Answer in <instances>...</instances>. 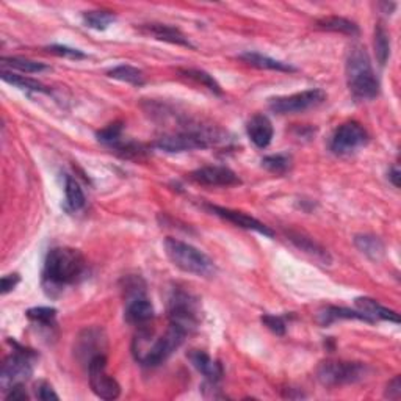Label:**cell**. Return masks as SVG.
<instances>
[{
	"label": "cell",
	"mask_w": 401,
	"mask_h": 401,
	"mask_svg": "<svg viewBox=\"0 0 401 401\" xmlns=\"http://www.w3.org/2000/svg\"><path fill=\"white\" fill-rule=\"evenodd\" d=\"M187 333L181 326L170 323L163 335L154 337V331L141 326L132 343V352L136 362L144 367H157L163 364L186 340Z\"/></svg>",
	"instance_id": "cell-1"
},
{
	"label": "cell",
	"mask_w": 401,
	"mask_h": 401,
	"mask_svg": "<svg viewBox=\"0 0 401 401\" xmlns=\"http://www.w3.org/2000/svg\"><path fill=\"white\" fill-rule=\"evenodd\" d=\"M86 262L83 254L74 248H54L47 253L43 279L49 287L74 284L83 275Z\"/></svg>",
	"instance_id": "cell-2"
},
{
	"label": "cell",
	"mask_w": 401,
	"mask_h": 401,
	"mask_svg": "<svg viewBox=\"0 0 401 401\" xmlns=\"http://www.w3.org/2000/svg\"><path fill=\"white\" fill-rule=\"evenodd\" d=\"M345 69H347V82L352 98L357 101H372L380 94V80L362 46L351 47Z\"/></svg>",
	"instance_id": "cell-3"
},
{
	"label": "cell",
	"mask_w": 401,
	"mask_h": 401,
	"mask_svg": "<svg viewBox=\"0 0 401 401\" xmlns=\"http://www.w3.org/2000/svg\"><path fill=\"white\" fill-rule=\"evenodd\" d=\"M165 251L174 267L190 273V275L212 278L216 273L215 262L207 254L199 251L193 245L182 242V240L168 237L165 240Z\"/></svg>",
	"instance_id": "cell-4"
},
{
	"label": "cell",
	"mask_w": 401,
	"mask_h": 401,
	"mask_svg": "<svg viewBox=\"0 0 401 401\" xmlns=\"http://www.w3.org/2000/svg\"><path fill=\"white\" fill-rule=\"evenodd\" d=\"M368 367L362 362H348V360H325L317 368V378L325 387H339L347 384L362 381Z\"/></svg>",
	"instance_id": "cell-5"
},
{
	"label": "cell",
	"mask_w": 401,
	"mask_h": 401,
	"mask_svg": "<svg viewBox=\"0 0 401 401\" xmlns=\"http://www.w3.org/2000/svg\"><path fill=\"white\" fill-rule=\"evenodd\" d=\"M16 345V350L4 360L2 373H0V384L6 392L11 387L24 384L34 375V360L36 359V352Z\"/></svg>",
	"instance_id": "cell-6"
},
{
	"label": "cell",
	"mask_w": 401,
	"mask_h": 401,
	"mask_svg": "<svg viewBox=\"0 0 401 401\" xmlns=\"http://www.w3.org/2000/svg\"><path fill=\"white\" fill-rule=\"evenodd\" d=\"M168 317H170V323L181 326L186 333L196 330L200 320L198 300L193 295L178 288L168 301Z\"/></svg>",
	"instance_id": "cell-7"
},
{
	"label": "cell",
	"mask_w": 401,
	"mask_h": 401,
	"mask_svg": "<svg viewBox=\"0 0 401 401\" xmlns=\"http://www.w3.org/2000/svg\"><path fill=\"white\" fill-rule=\"evenodd\" d=\"M326 93L320 88L314 90H306L290 96H280V98H273L268 102V107L273 113L278 115H295L303 113L310 108H315L326 101Z\"/></svg>",
	"instance_id": "cell-8"
},
{
	"label": "cell",
	"mask_w": 401,
	"mask_h": 401,
	"mask_svg": "<svg viewBox=\"0 0 401 401\" xmlns=\"http://www.w3.org/2000/svg\"><path fill=\"white\" fill-rule=\"evenodd\" d=\"M88 378L90 386L96 395L102 400H116L121 395V386L113 376L107 375V357L99 355L90 360L88 364Z\"/></svg>",
	"instance_id": "cell-9"
},
{
	"label": "cell",
	"mask_w": 401,
	"mask_h": 401,
	"mask_svg": "<svg viewBox=\"0 0 401 401\" xmlns=\"http://www.w3.org/2000/svg\"><path fill=\"white\" fill-rule=\"evenodd\" d=\"M367 141L368 133L364 127L356 121H348L337 127L331 136L330 148L337 156H348L359 148L365 146Z\"/></svg>",
	"instance_id": "cell-10"
},
{
	"label": "cell",
	"mask_w": 401,
	"mask_h": 401,
	"mask_svg": "<svg viewBox=\"0 0 401 401\" xmlns=\"http://www.w3.org/2000/svg\"><path fill=\"white\" fill-rule=\"evenodd\" d=\"M212 136L203 131H187L158 138L156 146L166 152H187L195 149H205L210 146Z\"/></svg>",
	"instance_id": "cell-11"
},
{
	"label": "cell",
	"mask_w": 401,
	"mask_h": 401,
	"mask_svg": "<svg viewBox=\"0 0 401 401\" xmlns=\"http://www.w3.org/2000/svg\"><path fill=\"white\" fill-rule=\"evenodd\" d=\"M76 356L83 364H90V360L99 355H106L107 351V335L102 328H86L78 334L76 340Z\"/></svg>",
	"instance_id": "cell-12"
},
{
	"label": "cell",
	"mask_w": 401,
	"mask_h": 401,
	"mask_svg": "<svg viewBox=\"0 0 401 401\" xmlns=\"http://www.w3.org/2000/svg\"><path fill=\"white\" fill-rule=\"evenodd\" d=\"M190 179L207 187H234L240 186L238 176L226 166H204L190 174Z\"/></svg>",
	"instance_id": "cell-13"
},
{
	"label": "cell",
	"mask_w": 401,
	"mask_h": 401,
	"mask_svg": "<svg viewBox=\"0 0 401 401\" xmlns=\"http://www.w3.org/2000/svg\"><path fill=\"white\" fill-rule=\"evenodd\" d=\"M207 207L210 208V212H213L216 216H220V218L232 223L237 228H243V229H248V230H255V232H259V234L270 237V238L275 237V232H273L268 226H265L263 223H260L259 220L253 218L251 215H246V213L238 212V210H232V208L218 207V205H207Z\"/></svg>",
	"instance_id": "cell-14"
},
{
	"label": "cell",
	"mask_w": 401,
	"mask_h": 401,
	"mask_svg": "<svg viewBox=\"0 0 401 401\" xmlns=\"http://www.w3.org/2000/svg\"><path fill=\"white\" fill-rule=\"evenodd\" d=\"M124 318L127 323L133 326H148L154 320V306L146 298V295L127 300Z\"/></svg>",
	"instance_id": "cell-15"
},
{
	"label": "cell",
	"mask_w": 401,
	"mask_h": 401,
	"mask_svg": "<svg viewBox=\"0 0 401 401\" xmlns=\"http://www.w3.org/2000/svg\"><path fill=\"white\" fill-rule=\"evenodd\" d=\"M188 359H190L191 365H193L200 375H204V378L208 382L218 384L221 381L223 375H224L223 365L218 362V360H213L205 351L191 350L188 352Z\"/></svg>",
	"instance_id": "cell-16"
},
{
	"label": "cell",
	"mask_w": 401,
	"mask_h": 401,
	"mask_svg": "<svg viewBox=\"0 0 401 401\" xmlns=\"http://www.w3.org/2000/svg\"><path fill=\"white\" fill-rule=\"evenodd\" d=\"M246 133L254 143V146L265 149L270 146L275 129H273V124L265 115H254L246 124Z\"/></svg>",
	"instance_id": "cell-17"
},
{
	"label": "cell",
	"mask_w": 401,
	"mask_h": 401,
	"mask_svg": "<svg viewBox=\"0 0 401 401\" xmlns=\"http://www.w3.org/2000/svg\"><path fill=\"white\" fill-rule=\"evenodd\" d=\"M140 31L144 35L158 39V41L178 44L183 47H193V44L188 41V38L183 35L179 29L166 26V24H143Z\"/></svg>",
	"instance_id": "cell-18"
},
{
	"label": "cell",
	"mask_w": 401,
	"mask_h": 401,
	"mask_svg": "<svg viewBox=\"0 0 401 401\" xmlns=\"http://www.w3.org/2000/svg\"><path fill=\"white\" fill-rule=\"evenodd\" d=\"M337 320H360V322L365 323H375L373 320L365 315L364 312L360 310H351L347 308H335V306H330L323 309L322 312H318L317 322L322 326H330Z\"/></svg>",
	"instance_id": "cell-19"
},
{
	"label": "cell",
	"mask_w": 401,
	"mask_h": 401,
	"mask_svg": "<svg viewBox=\"0 0 401 401\" xmlns=\"http://www.w3.org/2000/svg\"><path fill=\"white\" fill-rule=\"evenodd\" d=\"M355 304L360 312H364V314L370 317L373 322H376V320H387V322L400 323V315L397 312L381 306L376 300L367 298V296H360V298H356Z\"/></svg>",
	"instance_id": "cell-20"
},
{
	"label": "cell",
	"mask_w": 401,
	"mask_h": 401,
	"mask_svg": "<svg viewBox=\"0 0 401 401\" xmlns=\"http://www.w3.org/2000/svg\"><path fill=\"white\" fill-rule=\"evenodd\" d=\"M240 60L248 63V65H251L254 68H259V69H268V71H278V72H296L298 71L295 66L288 65V63L270 59V57H267V55H262L258 52H245L240 55Z\"/></svg>",
	"instance_id": "cell-21"
},
{
	"label": "cell",
	"mask_w": 401,
	"mask_h": 401,
	"mask_svg": "<svg viewBox=\"0 0 401 401\" xmlns=\"http://www.w3.org/2000/svg\"><path fill=\"white\" fill-rule=\"evenodd\" d=\"M288 240H290V242L296 248H300L301 251L314 255L317 260L323 262L325 265H330V263H331L333 259H331L330 253H328L323 246H320L318 243H315L312 238L300 234V232H290V234H288Z\"/></svg>",
	"instance_id": "cell-22"
},
{
	"label": "cell",
	"mask_w": 401,
	"mask_h": 401,
	"mask_svg": "<svg viewBox=\"0 0 401 401\" xmlns=\"http://www.w3.org/2000/svg\"><path fill=\"white\" fill-rule=\"evenodd\" d=\"M355 245L357 250L365 254L368 259L380 260L386 254V246L381 242V238L370 235V234H360L355 237Z\"/></svg>",
	"instance_id": "cell-23"
},
{
	"label": "cell",
	"mask_w": 401,
	"mask_h": 401,
	"mask_svg": "<svg viewBox=\"0 0 401 401\" xmlns=\"http://www.w3.org/2000/svg\"><path fill=\"white\" fill-rule=\"evenodd\" d=\"M317 26L328 31H337V34H345L351 36L359 35V27L355 22L345 18H339V16H330V18L318 19Z\"/></svg>",
	"instance_id": "cell-24"
},
{
	"label": "cell",
	"mask_w": 401,
	"mask_h": 401,
	"mask_svg": "<svg viewBox=\"0 0 401 401\" xmlns=\"http://www.w3.org/2000/svg\"><path fill=\"white\" fill-rule=\"evenodd\" d=\"M65 195H66V208L69 212H77L80 208L85 207V193L83 190L80 188L78 182L76 179H72L71 176L66 178L65 183Z\"/></svg>",
	"instance_id": "cell-25"
},
{
	"label": "cell",
	"mask_w": 401,
	"mask_h": 401,
	"mask_svg": "<svg viewBox=\"0 0 401 401\" xmlns=\"http://www.w3.org/2000/svg\"><path fill=\"white\" fill-rule=\"evenodd\" d=\"M108 77L119 80V82L131 83L133 86H141V85H144V82H146V80H144L143 72L138 68H133L129 65H121V66L110 69Z\"/></svg>",
	"instance_id": "cell-26"
},
{
	"label": "cell",
	"mask_w": 401,
	"mask_h": 401,
	"mask_svg": "<svg viewBox=\"0 0 401 401\" xmlns=\"http://www.w3.org/2000/svg\"><path fill=\"white\" fill-rule=\"evenodd\" d=\"M2 78H4V82L10 83L13 86H18V88H21V90L36 91V93H49V90H47L41 82H38V80L29 78L26 76L13 74V72H8L5 69H2Z\"/></svg>",
	"instance_id": "cell-27"
},
{
	"label": "cell",
	"mask_w": 401,
	"mask_h": 401,
	"mask_svg": "<svg viewBox=\"0 0 401 401\" xmlns=\"http://www.w3.org/2000/svg\"><path fill=\"white\" fill-rule=\"evenodd\" d=\"M2 66L5 68H11L16 71H21V72H26V74H38V72H43V71H49V66L44 65V63H39V61H34V60H29V59H19V57H10L2 59Z\"/></svg>",
	"instance_id": "cell-28"
},
{
	"label": "cell",
	"mask_w": 401,
	"mask_h": 401,
	"mask_svg": "<svg viewBox=\"0 0 401 401\" xmlns=\"http://www.w3.org/2000/svg\"><path fill=\"white\" fill-rule=\"evenodd\" d=\"M116 21V16L111 11L96 10V11H86L83 13V22L86 27L94 30H106L111 24Z\"/></svg>",
	"instance_id": "cell-29"
},
{
	"label": "cell",
	"mask_w": 401,
	"mask_h": 401,
	"mask_svg": "<svg viewBox=\"0 0 401 401\" xmlns=\"http://www.w3.org/2000/svg\"><path fill=\"white\" fill-rule=\"evenodd\" d=\"M375 52L380 65H386L390 55V38L381 24H378L375 29Z\"/></svg>",
	"instance_id": "cell-30"
},
{
	"label": "cell",
	"mask_w": 401,
	"mask_h": 401,
	"mask_svg": "<svg viewBox=\"0 0 401 401\" xmlns=\"http://www.w3.org/2000/svg\"><path fill=\"white\" fill-rule=\"evenodd\" d=\"M262 166L273 174H285L292 168V157L288 154L267 156L262 158Z\"/></svg>",
	"instance_id": "cell-31"
},
{
	"label": "cell",
	"mask_w": 401,
	"mask_h": 401,
	"mask_svg": "<svg viewBox=\"0 0 401 401\" xmlns=\"http://www.w3.org/2000/svg\"><path fill=\"white\" fill-rule=\"evenodd\" d=\"M181 74H183L187 78L195 80L196 83L204 85L207 90H210L215 94H223L220 83L216 82V80L213 78V76H210L205 71H200V69H182Z\"/></svg>",
	"instance_id": "cell-32"
},
{
	"label": "cell",
	"mask_w": 401,
	"mask_h": 401,
	"mask_svg": "<svg viewBox=\"0 0 401 401\" xmlns=\"http://www.w3.org/2000/svg\"><path fill=\"white\" fill-rule=\"evenodd\" d=\"M30 322L41 326H54L55 318H57V310L54 308H31L26 312Z\"/></svg>",
	"instance_id": "cell-33"
},
{
	"label": "cell",
	"mask_w": 401,
	"mask_h": 401,
	"mask_svg": "<svg viewBox=\"0 0 401 401\" xmlns=\"http://www.w3.org/2000/svg\"><path fill=\"white\" fill-rule=\"evenodd\" d=\"M123 131H124L123 123H111L107 127H103L102 131H99L98 133H96V136H98V140L101 143L106 144V146L113 148L116 143H119V141L123 140L121 138Z\"/></svg>",
	"instance_id": "cell-34"
},
{
	"label": "cell",
	"mask_w": 401,
	"mask_h": 401,
	"mask_svg": "<svg viewBox=\"0 0 401 401\" xmlns=\"http://www.w3.org/2000/svg\"><path fill=\"white\" fill-rule=\"evenodd\" d=\"M46 49L49 51L51 54H54V55H59V57H65V59H71V60H82V59H86V55H85L82 51L72 49V47H68V46H57V44H54V46L46 47Z\"/></svg>",
	"instance_id": "cell-35"
},
{
	"label": "cell",
	"mask_w": 401,
	"mask_h": 401,
	"mask_svg": "<svg viewBox=\"0 0 401 401\" xmlns=\"http://www.w3.org/2000/svg\"><path fill=\"white\" fill-rule=\"evenodd\" d=\"M262 323L265 325L271 333H275L276 335H284L285 334V322L283 317H276V315H263L262 318Z\"/></svg>",
	"instance_id": "cell-36"
},
{
	"label": "cell",
	"mask_w": 401,
	"mask_h": 401,
	"mask_svg": "<svg viewBox=\"0 0 401 401\" xmlns=\"http://www.w3.org/2000/svg\"><path fill=\"white\" fill-rule=\"evenodd\" d=\"M35 392H36V397H38L39 400H59V398H60V397L54 392L51 384H47L46 381L36 384Z\"/></svg>",
	"instance_id": "cell-37"
},
{
	"label": "cell",
	"mask_w": 401,
	"mask_h": 401,
	"mask_svg": "<svg viewBox=\"0 0 401 401\" xmlns=\"http://www.w3.org/2000/svg\"><path fill=\"white\" fill-rule=\"evenodd\" d=\"M401 395V384H400V376H395L394 380L389 381L387 389H386V397L390 400H398Z\"/></svg>",
	"instance_id": "cell-38"
},
{
	"label": "cell",
	"mask_w": 401,
	"mask_h": 401,
	"mask_svg": "<svg viewBox=\"0 0 401 401\" xmlns=\"http://www.w3.org/2000/svg\"><path fill=\"white\" fill-rule=\"evenodd\" d=\"M19 280H21V278H19V275H5L4 278H2V295H6L8 292H11L13 288L19 284Z\"/></svg>",
	"instance_id": "cell-39"
},
{
	"label": "cell",
	"mask_w": 401,
	"mask_h": 401,
	"mask_svg": "<svg viewBox=\"0 0 401 401\" xmlns=\"http://www.w3.org/2000/svg\"><path fill=\"white\" fill-rule=\"evenodd\" d=\"M5 398L6 400H29V395H27L26 389H24V384H18V386L6 390Z\"/></svg>",
	"instance_id": "cell-40"
},
{
	"label": "cell",
	"mask_w": 401,
	"mask_h": 401,
	"mask_svg": "<svg viewBox=\"0 0 401 401\" xmlns=\"http://www.w3.org/2000/svg\"><path fill=\"white\" fill-rule=\"evenodd\" d=\"M389 181L394 183V187H400V170L397 166L392 168V170L389 171Z\"/></svg>",
	"instance_id": "cell-41"
}]
</instances>
